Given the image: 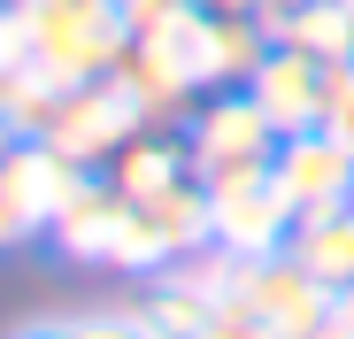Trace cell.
Returning a JSON list of instances; mask_svg holds the SVG:
<instances>
[{"label": "cell", "instance_id": "20", "mask_svg": "<svg viewBox=\"0 0 354 339\" xmlns=\"http://www.w3.org/2000/svg\"><path fill=\"white\" fill-rule=\"evenodd\" d=\"M331 324H339V331H354V286H346V293H331Z\"/></svg>", "mask_w": 354, "mask_h": 339}, {"label": "cell", "instance_id": "3", "mask_svg": "<svg viewBox=\"0 0 354 339\" xmlns=\"http://www.w3.org/2000/svg\"><path fill=\"white\" fill-rule=\"evenodd\" d=\"M277 124L262 116V100L239 85V93H223V100H201V116L185 131V162H193V178L216 193L231 178H262V170L277 162Z\"/></svg>", "mask_w": 354, "mask_h": 339}, {"label": "cell", "instance_id": "8", "mask_svg": "<svg viewBox=\"0 0 354 339\" xmlns=\"http://www.w3.org/2000/svg\"><path fill=\"white\" fill-rule=\"evenodd\" d=\"M239 293L270 331H285V339H301V331H316V324H331V293L316 286V277L292 262V255H262V262H239Z\"/></svg>", "mask_w": 354, "mask_h": 339}, {"label": "cell", "instance_id": "23", "mask_svg": "<svg viewBox=\"0 0 354 339\" xmlns=\"http://www.w3.org/2000/svg\"><path fill=\"white\" fill-rule=\"evenodd\" d=\"M301 339H354V331H339V324H316V331H301Z\"/></svg>", "mask_w": 354, "mask_h": 339}, {"label": "cell", "instance_id": "19", "mask_svg": "<svg viewBox=\"0 0 354 339\" xmlns=\"http://www.w3.org/2000/svg\"><path fill=\"white\" fill-rule=\"evenodd\" d=\"M16 62H31V39L16 24V8H0V70H16Z\"/></svg>", "mask_w": 354, "mask_h": 339}, {"label": "cell", "instance_id": "11", "mask_svg": "<svg viewBox=\"0 0 354 339\" xmlns=\"http://www.w3.org/2000/svg\"><path fill=\"white\" fill-rule=\"evenodd\" d=\"M115 216H124V193H115L100 170H85L77 193L62 201V216H54V247H62L70 262H108V247H115Z\"/></svg>", "mask_w": 354, "mask_h": 339}, {"label": "cell", "instance_id": "1", "mask_svg": "<svg viewBox=\"0 0 354 339\" xmlns=\"http://www.w3.org/2000/svg\"><path fill=\"white\" fill-rule=\"evenodd\" d=\"M24 39H31V62L54 70L62 85H93V77H115L131 46V24L115 0H8Z\"/></svg>", "mask_w": 354, "mask_h": 339}, {"label": "cell", "instance_id": "18", "mask_svg": "<svg viewBox=\"0 0 354 339\" xmlns=\"http://www.w3.org/2000/svg\"><path fill=\"white\" fill-rule=\"evenodd\" d=\"M324 131L354 147V62H331V93H324Z\"/></svg>", "mask_w": 354, "mask_h": 339}, {"label": "cell", "instance_id": "17", "mask_svg": "<svg viewBox=\"0 0 354 339\" xmlns=\"http://www.w3.org/2000/svg\"><path fill=\"white\" fill-rule=\"evenodd\" d=\"M201 339H285V331H270L239 293H223L216 309H208V324H201Z\"/></svg>", "mask_w": 354, "mask_h": 339}, {"label": "cell", "instance_id": "5", "mask_svg": "<svg viewBox=\"0 0 354 339\" xmlns=\"http://www.w3.org/2000/svg\"><path fill=\"white\" fill-rule=\"evenodd\" d=\"M77 178L85 170L70 154H54L46 139H16L0 154V247H24V239L54 232V216L77 193Z\"/></svg>", "mask_w": 354, "mask_h": 339}, {"label": "cell", "instance_id": "22", "mask_svg": "<svg viewBox=\"0 0 354 339\" xmlns=\"http://www.w3.org/2000/svg\"><path fill=\"white\" fill-rule=\"evenodd\" d=\"M16 339H77V324H31V331H16Z\"/></svg>", "mask_w": 354, "mask_h": 339}, {"label": "cell", "instance_id": "26", "mask_svg": "<svg viewBox=\"0 0 354 339\" xmlns=\"http://www.w3.org/2000/svg\"><path fill=\"white\" fill-rule=\"evenodd\" d=\"M339 8H354V0H339Z\"/></svg>", "mask_w": 354, "mask_h": 339}, {"label": "cell", "instance_id": "27", "mask_svg": "<svg viewBox=\"0 0 354 339\" xmlns=\"http://www.w3.org/2000/svg\"><path fill=\"white\" fill-rule=\"evenodd\" d=\"M0 8H8V0H0Z\"/></svg>", "mask_w": 354, "mask_h": 339}, {"label": "cell", "instance_id": "24", "mask_svg": "<svg viewBox=\"0 0 354 339\" xmlns=\"http://www.w3.org/2000/svg\"><path fill=\"white\" fill-rule=\"evenodd\" d=\"M285 8H292V0H262V16H285Z\"/></svg>", "mask_w": 354, "mask_h": 339}, {"label": "cell", "instance_id": "13", "mask_svg": "<svg viewBox=\"0 0 354 339\" xmlns=\"http://www.w3.org/2000/svg\"><path fill=\"white\" fill-rule=\"evenodd\" d=\"M185 178H193V162H185V147H169V139H131L124 154L108 162V185L124 201H154V193L185 185Z\"/></svg>", "mask_w": 354, "mask_h": 339}, {"label": "cell", "instance_id": "4", "mask_svg": "<svg viewBox=\"0 0 354 339\" xmlns=\"http://www.w3.org/2000/svg\"><path fill=\"white\" fill-rule=\"evenodd\" d=\"M139 124H147V108L115 77H93V85H62V100H54V116H46L39 139L54 154H70L77 170H100V162H115L139 139Z\"/></svg>", "mask_w": 354, "mask_h": 339}, {"label": "cell", "instance_id": "16", "mask_svg": "<svg viewBox=\"0 0 354 339\" xmlns=\"http://www.w3.org/2000/svg\"><path fill=\"white\" fill-rule=\"evenodd\" d=\"M54 100H62V77H54V70H39V62L0 70V124H8L16 139H39V131H46Z\"/></svg>", "mask_w": 354, "mask_h": 339}, {"label": "cell", "instance_id": "10", "mask_svg": "<svg viewBox=\"0 0 354 339\" xmlns=\"http://www.w3.org/2000/svg\"><path fill=\"white\" fill-rule=\"evenodd\" d=\"M285 255L301 262L324 293H346L354 286V201H339V208H308V216H292V239H285Z\"/></svg>", "mask_w": 354, "mask_h": 339}, {"label": "cell", "instance_id": "6", "mask_svg": "<svg viewBox=\"0 0 354 339\" xmlns=\"http://www.w3.org/2000/svg\"><path fill=\"white\" fill-rule=\"evenodd\" d=\"M208 239L239 262H262V255H285L292 239V201L277 193V178H231L208 193Z\"/></svg>", "mask_w": 354, "mask_h": 339}, {"label": "cell", "instance_id": "2", "mask_svg": "<svg viewBox=\"0 0 354 339\" xmlns=\"http://www.w3.org/2000/svg\"><path fill=\"white\" fill-rule=\"evenodd\" d=\"M208 247V185L185 178L154 201H124L115 216V247H108V270H131V277H154L169 262H185Z\"/></svg>", "mask_w": 354, "mask_h": 339}, {"label": "cell", "instance_id": "9", "mask_svg": "<svg viewBox=\"0 0 354 339\" xmlns=\"http://www.w3.org/2000/svg\"><path fill=\"white\" fill-rule=\"evenodd\" d=\"M270 178H277V193L292 201V216H308V208H339V201H354V147L331 139V131H301V139L277 147Z\"/></svg>", "mask_w": 354, "mask_h": 339}, {"label": "cell", "instance_id": "15", "mask_svg": "<svg viewBox=\"0 0 354 339\" xmlns=\"http://www.w3.org/2000/svg\"><path fill=\"white\" fill-rule=\"evenodd\" d=\"M208 309H216V301H201L193 286H177V277L162 270L154 286H147V301L131 309V324H139V339H201Z\"/></svg>", "mask_w": 354, "mask_h": 339}, {"label": "cell", "instance_id": "21", "mask_svg": "<svg viewBox=\"0 0 354 339\" xmlns=\"http://www.w3.org/2000/svg\"><path fill=\"white\" fill-rule=\"evenodd\" d=\"M201 8H216V16H262V0H201Z\"/></svg>", "mask_w": 354, "mask_h": 339}, {"label": "cell", "instance_id": "7", "mask_svg": "<svg viewBox=\"0 0 354 339\" xmlns=\"http://www.w3.org/2000/svg\"><path fill=\"white\" fill-rule=\"evenodd\" d=\"M247 93L262 100V116L277 124V139H301V131H324V93H331V62H316V54L301 46H270Z\"/></svg>", "mask_w": 354, "mask_h": 339}, {"label": "cell", "instance_id": "12", "mask_svg": "<svg viewBox=\"0 0 354 339\" xmlns=\"http://www.w3.org/2000/svg\"><path fill=\"white\" fill-rule=\"evenodd\" d=\"M270 31V46H301L316 62H354V8L339 0H292L285 16H254Z\"/></svg>", "mask_w": 354, "mask_h": 339}, {"label": "cell", "instance_id": "25", "mask_svg": "<svg viewBox=\"0 0 354 339\" xmlns=\"http://www.w3.org/2000/svg\"><path fill=\"white\" fill-rule=\"evenodd\" d=\"M8 147H16V131H8V124H0V154H8Z\"/></svg>", "mask_w": 354, "mask_h": 339}, {"label": "cell", "instance_id": "14", "mask_svg": "<svg viewBox=\"0 0 354 339\" xmlns=\"http://www.w3.org/2000/svg\"><path fill=\"white\" fill-rule=\"evenodd\" d=\"M115 85H124V93L147 108V116H169V108L193 93L185 77H177V62H169L154 39H131V46H124V62H115Z\"/></svg>", "mask_w": 354, "mask_h": 339}]
</instances>
